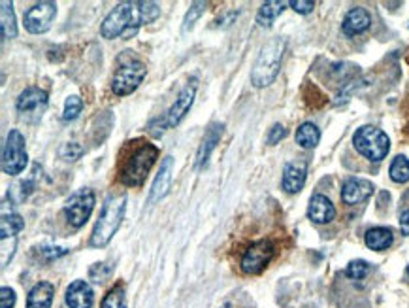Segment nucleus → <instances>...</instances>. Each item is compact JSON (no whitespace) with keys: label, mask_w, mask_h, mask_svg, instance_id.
Wrapping results in <instances>:
<instances>
[{"label":"nucleus","mask_w":409,"mask_h":308,"mask_svg":"<svg viewBox=\"0 0 409 308\" xmlns=\"http://www.w3.org/2000/svg\"><path fill=\"white\" fill-rule=\"evenodd\" d=\"M159 16H161V6L156 2H136V0L121 2L106 16L100 27V34L108 40L119 38V36L130 38L142 25L153 23Z\"/></svg>","instance_id":"nucleus-1"},{"label":"nucleus","mask_w":409,"mask_h":308,"mask_svg":"<svg viewBox=\"0 0 409 308\" xmlns=\"http://www.w3.org/2000/svg\"><path fill=\"white\" fill-rule=\"evenodd\" d=\"M159 159V148L149 142H129L119 163V182L127 188H140Z\"/></svg>","instance_id":"nucleus-2"},{"label":"nucleus","mask_w":409,"mask_h":308,"mask_svg":"<svg viewBox=\"0 0 409 308\" xmlns=\"http://www.w3.org/2000/svg\"><path fill=\"white\" fill-rule=\"evenodd\" d=\"M124 208H127V197L123 193L110 195L108 199H106L102 212H100V216H98L97 223H95V229H92V248H104L112 240L121 222H123Z\"/></svg>","instance_id":"nucleus-3"},{"label":"nucleus","mask_w":409,"mask_h":308,"mask_svg":"<svg viewBox=\"0 0 409 308\" xmlns=\"http://www.w3.org/2000/svg\"><path fill=\"white\" fill-rule=\"evenodd\" d=\"M283 53H285V38L275 36L268 43H264L259 57L255 61L253 71H251V83L255 87L260 89V87H268L270 83H274L281 71Z\"/></svg>","instance_id":"nucleus-4"},{"label":"nucleus","mask_w":409,"mask_h":308,"mask_svg":"<svg viewBox=\"0 0 409 308\" xmlns=\"http://www.w3.org/2000/svg\"><path fill=\"white\" fill-rule=\"evenodd\" d=\"M196 87H198V80L193 78V80L188 81L187 86L181 89V93H179L178 97H176V101H174V104L170 106V110H168L166 114L162 115V118H156L151 121L149 123L151 135L161 136L166 129H172V127L179 125V121L187 115V112L191 110V106H193L194 95H196Z\"/></svg>","instance_id":"nucleus-5"},{"label":"nucleus","mask_w":409,"mask_h":308,"mask_svg":"<svg viewBox=\"0 0 409 308\" xmlns=\"http://www.w3.org/2000/svg\"><path fill=\"white\" fill-rule=\"evenodd\" d=\"M353 144H355L356 152L362 157H366L370 161H383L391 150V140L381 129L372 127V125H364L361 129H356L353 135Z\"/></svg>","instance_id":"nucleus-6"},{"label":"nucleus","mask_w":409,"mask_h":308,"mask_svg":"<svg viewBox=\"0 0 409 308\" xmlns=\"http://www.w3.org/2000/svg\"><path fill=\"white\" fill-rule=\"evenodd\" d=\"M275 255V244L270 238L255 240L242 252L240 270L243 274H260L272 263Z\"/></svg>","instance_id":"nucleus-7"},{"label":"nucleus","mask_w":409,"mask_h":308,"mask_svg":"<svg viewBox=\"0 0 409 308\" xmlns=\"http://www.w3.org/2000/svg\"><path fill=\"white\" fill-rule=\"evenodd\" d=\"M25 144H27V142H25V136L21 135V130L11 129L10 133H8L4 150H2V170H4V174L17 176V174L25 170L28 163Z\"/></svg>","instance_id":"nucleus-8"},{"label":"nucleus","mask_w":409,"mask_h":308,"mask_svg":"<svg viewBox=\"0 0 409 308\" xmlns=\"http://www.w3.org/2000/svg\"><path fill=\"white\" fill-rule=\"evenodd\" d=\"M147 74L146 65L142 61H129V63H123L115 71V76L112 80V91L117 95V97H127L130 93H134L140 83L144 81Z\"/></svg>","instance_id":"nucleus-9"},{"label":"nucleus","mask_w":409,"mask_h":308,"mask_svg":"<svg viewBox=\"0 0 409 308\" xmlns=\"http://www.w3.org/2000/svg\"><path fill=\"white\" fill-rule=\"evenodd\" d=\"M92 208H95V193L89 188H83L72 193L70 199L66 200L65 216L72 227L80 229L91 217Z\"/></svg>","instance_id":"nucleus-10"},{"label":"nucleus","mask_w":409,"mask_h":308,"mask_svg":"<svg viewBox=\"0 0 409 308\" xmlns=\"http://www.w3.org/2000/svg\"><path fill=\"white\" fill-rule=\"evenodd\" d=\"M16 106L19 118L25 119L27 123H36L48 108V93L40 87H27L17 98Z\"/></svg>","instance_id":"nucleus-11"},{"label":"nucleus","mask_w":409,"mask_h":308,"mask_svg":"<svg viewBox=\"0 0 409 308\" xmlns=\"http://www.w3.org/2000/svg\"><path fill=\"white\" fill-rule=\"evenodd\" d=\"M55 16H57V4L55 2H38L33 8H28L25 14V29L33 34H42L51 29Z\"/></svg>","instance_id":"nucleus-12"},{"label":"nucleus","mask_w":409,"mask_h":308,"mask_svg":"<svg viewBox=\"0 0 409 308\" xmlns=\"http://www.w3.org/2000/svg\"><path fill=\"white\" fill-rule=\"evenodd\" d=\"M373 193V184L364 178H347L341 185V200L345 205H361Z\"/></svg>","instance_id":"nucleus-13"},{"label":"nucleus","mask_w":409,"mask_h":308,"mask_svg":"<svg viewBox=\"0 0 409 308\" xmlns=\"http://www.w3.org/2000/svg\"><path fill=\"white\" fill-rule=\"evenodd\" d=\"M372 25V16L368 14V10L356 6V8H351L344 17V23H341V31H344L345 36H356V34L364 33Z\"/></svg>","instance_id":"nucleus-14"},{"label":"nucleus","mask_w":409,"mask_h":308,"mask_svg":"<svg viewBox=\"0 0 409 308\" xmlns=\"http://www.w3.org/2000/svg\"><path fill=\"white\" fill-rule=\"evenodd\" d=\"M223 129L225 125L223 123H211L208 129H206V135L202 138V144L198 148V153H196V161H194V168H202L208 165V159H210L211 152L216 150L217 142L221 140Z\"/></svg>","instance_id":"nucleus-15"},{"label":"nucleus","mask_w":409,"mask_h":308,"mask_svg":"<svg viewBox=\"0 0 409 308\" xmlns=\"http://www.w3.org/2000/svg\"><path fill=\"white\" fill-rule=\"evenodd\" d=\"M307 216L313 223L317 225H324V223H330L336 216V208L332 205V200L324 195H313L312 200H309V206H307Z\"/></svg>","instance_id":"nucleus-16"},{"label":"nucleus","mask_w":409,"mask_h":308,"mask_svg":"<svg viewBox=\"0 0 409 308\" xmlns=\"http://www.w3.org/2000/svg\"><path fill=\"white\" fill-rule=\"evenodd\" d=\"M172 168H174V157L166 155L162 159L161 168H159V174H156L155 182H153V188H151L149 195V205L161 200L164 195L170 190V184H172Z\"/></svg>","instance_id":"nucleus-17"},{"label":"nucleus","mask_w":409,"mask_h":308,"mask_svg":"<svg viewBox=\"0 0 409 308\" xmlns=\"http://www.w3.org/2000/svg\"><path fill=\"white\" fill-rule=\"evenodd\" d=\"M66 304L70 308H91L95 293L85 280H74L66 287Z\"/></svg>","instance_id":"nucleus-18"},{"label":"nucleus","mask_w":409,"mask_h":308,"mask_svg":"<svg viewBox=\"0 0 409 308\" xmlns=\"http://www.w3.org/2000/svg\"><path fill=\"white\" fill-rule=\"evenodd\" d=\"M307 176V165L304 161L287 163L283 168V190L287 193H298L304 188Z\"/></svg>","instance_id":"nucleus-19"},{"label":"nucleus","mask_w":409,"mask_h":308,"mask_svg":"<svg viewBox=\"0 0 409 308\" xmlns=\"http://www.w3.org/2000/svg\"><path fill=\"white\" fill-rule=\"evenodd\" d=\"M55 295V286L51 282H38L28 292L27 308H51Z\"/></svg>","instance_id":"nucleus-20"},{"label":"nucleus","mask_w":409,"mask_h":308,"mask_svg":"<svg viewBox=\"0 0 409 308\" xmlns=\"http://www.w3.org/2000/svg\"><path fill=\"white\" fill-rule=\"evenodd\" d=\"M364 242L370 250H376V252H383V250H388L394 242V235L388 227H373L366 232L364 237Z\"/></svg>","instance_id":"nucleus-21"},{"label":"nucleus","mask_w":409,"mask_h":308,"mask_svg":"<svg viewBox=\"0 0 409 308\" xmlns=\"http://www.w3.org/2000/svg\"><path fill=\"white\" fill-rule=\"evenodd\" d=\"M287 8V2L283 0H270V2H264L260 6L259 14H257V23H259L260 27H270L274 19L277 16L283 14V10Z\"/></svg>","instance_id":"nucleus-22"},{"label":"nucleus","mask_w":409,"mask_h":308,"mask_svg":"<svg viewBox=\"0 0 409 308\" xmlns=\"http://www.w3.org/2000/svg\"><path fill=\"white\" fill-rule=\"evenodd\" d=\"M2 16H0V29H2V40H11L17 36L16 14H14V4L4 0L2 2Z\"/></svg>","instance_id":"nucleus-23"},{"label":"nucleus","mask_w":409,"mask_h":308,"mask_svg":"<svg viewBox=\"0 0 409 308\" xmlns=\"http://www.w3.org/2000/svg\"><path fill=\"white\" fill-rule=\"evenodd\" d=\"M321 140V130L317 129V125L313 123H302L297 130V144L304 150H312Z\"/></svg>","instance_id":"nucleus-24"},{"label":"nucleus","mask_w":409,"mask_h":308,"mask_svg":"<svg viewBox=\"0 0 409 308\" xmlns=\"http://www.w3.org/2000/svg\"><path fill=\"white\" fill-rule=\"evenodd\" d=\"M25 229V220L19 214H4L2 222H0V237L2 240L8 238H16L17 232H21Z\"/></svg>","instance_id":"nucleus-25"},{"label":"nucleus","mask_w":409,"mask_h":308,"mask_svg":"<svg viewBox=\"0 0 409 308\" xmlns=\"http://www.w3.org/2000/svg\"><path fill=\"white\" fill-rule=\"evenodd\" d=\"M388 174L391 178L396 182V184H404L409 180V161L408 157L398 155L394 157V161L391 163V168H388Z\"/></svg>","instance_id":"nucleus-26"},{"label":"nucleus","mask_w":409,"mask_h":308,"mask_svg":"<svg viewBox=\"0 0 409 308\" xmlns=\"http://www.w3.org/2000/svg\"><path fill=\"white\" fill-rule=\"evenodd\" d=\"M100 308H129L127 307V297H124V287H112V289L106 293V297H104Z\"/></svg>","instance_id":"nucleus-27"},{"label":"nucleus","mask_w":409,"mask_h":308,"mask_svg":"<svg viewBox=\"0 0 409 308\" xmlns=\"http://www.w3.org/2000/svg\"><path fill=\"white\" fill-rule=\"evenodd\" d=\"M370 270H372V267H370L368 261L356 260V261H351L349 265H347L345 274H347V278H351V280H364V278L370 274Z\"/></svg>","instance_id":"nucleus-28"},{"label":"nucleus","mask_w":409,"mask_h":308,"mask_svg":"<svg viewBox=\"0 0 409 308\" xmlns=\"http://www.w3.org/2000/svg\"><path fill=\"white\" fill-rule=\"evenodd\" d=\"M208 10V2H193L191 4V8H188V11L185 14V19H184V33H187L188 29L194 27V23H196V19H198L204 11Z\"/></svg>","instance_id":"nucleus-29"},{"label":"nucleus","mask_w":409,"mask_h":308,"mask_svg":"<svg viewBox=\"0 0 409 308\" xmlns=\"http://www.w3.org/2000/svg\"><path fill=\"white\" fill-rule=\"evenodd\" d=\"M81 110H83V101H81L78 95H72V97L66 98L63 119H65V121H74V119L81 114Z\"/></svg>","instance_id":"nucleus-30"},{"label":"nucleus","mask_w":409,"mask_h":308,"mask_svg":"<svg viewBox=\"0 0 409 308\" xmlns=\"http://www.w3.org/2000/svg\"><path fill=\"white\" fill-rule=\"evenodd\" d=\"M59 155L65 159V161H78L81 155H83V148L75 142H68V144H63L59 150Z\"/></svg>","instance_id":"nucleus-31"},{"label":"nucleus","mask_w":409,"mask_h":308,"mask_svg":"<svg viewBox=\"0 0 409 308\" xmlns=\"http://www.w3.org/2000/svg\"><path fill=\"white\" fill-rule=\"evenodd\" d=\"M89 276H91L92 282H106L112 276V267L108 263H97V265H92L91 270H89Z\"/></svg>","instance_id":"nucleus-32"},{"label":"nucleus","mask_w":409,"mask_h":308,"mask_svg":"<svg viewBox=\"0 0 409 308\" xmlns=\"http://www.w3.org/2000/svg\"><path fill=\"white\" fill-rule=\"evenodd\" d=\"M287 136V129L283 127L281 123H275L272 129H270V133H268V136H266V142H268L270 146H275L277 142H281L283 138Z\"/></svg>","instance_id":"nucleus-33"},{"label":"nucleus","mask_w":409,"mask_h":308,"mask_svg":"<svg viewBox=\"0 0 409 308\" xmlns=\"http://www.w3.org/2000/svg\"><path fill=\"white\" fill-rule=\"evenodd\" d=\"M16 292L11 287H2L0 289V308H14L16 307Z\"/></svg>","instance_id":"nucleus-34"},{"label":"nucleus","mask_w":409,"mask_h":308,"mask_svg":"<svg viewBox=\"0 0 409 308\" xmlns=\"http://www.w3.org/2000/svg\"><path fill=\"white\" fill-rule=\"evenodd\" d=\"M289 6L298 14H309L315 8V2H312V0H292V2H289Z\"/></svg>","instance_id":"nucleus-35"},{"label":"nucleus","mask_w":409,"mask_h":308,"mask_svg":"<svg viewBox=\"0 0 409 308\" xmlns=\"http://www.w3.org/2000/svg\"><path fill=\"white\" fill-rule=\"evenodd\" d=\"M400 229L404 235H409V210H404L400 214Z\"/></svg>","instance_id":"nucleus-36"},{"label":"nucleus","mask_w":409,"mask_h":308,"mask_svg":"<svg viewBox=\"0 0 409 308\" xmlns=\"http://www.w3.org/2000/svg\"><path fill=\"white\" fill-rule=\"evenodd\" d=\"M221 308H232V307H230V304H228V303H226V304H223Z\"/></svg>","instance_id":"nucleus-37"},{"label":"nucleus","mask_w":409,"mask_h":308,"mask_svg":"<svg viewBox=\"0 0 409 308\" xmlns=\"http://www.w3.org/2000/svg\"><path fill=\"white\" fill-rule=\"evenodd\" d=\"M408 276H409V267H408Z\"/></svg>","instance_id":"nucleus-38"}]
</instances>
